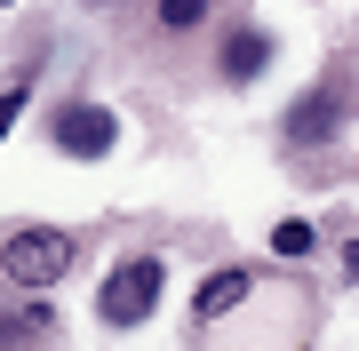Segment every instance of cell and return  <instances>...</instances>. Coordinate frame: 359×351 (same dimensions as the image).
<instances>
[{
    "label": "cell",
    "instance_id": "obj_1",
    "mask_svg": "<svg viewBox=\"0 0 359 351\" xmlns=\"http://www.w3.org/2000/svg\"><path fill=\"white\" fill-rule=\"evenodd\" d=\"M160 287H168L160 256H120L112 272H104V287H96V319L104 327H144L152 303H160Z\"/></svg>",
    "mask_w": 359,
    "mask_h": 351
},
{
    "label": "cell",
    "instance_id": "obj_2",
    "mask_svg": "<svg viewBox=\"0 0 359 351\" xmlns=\"http://www.w3.org/2000/svg\"><path fill=\"white\" fill-rule=\"evenodd\" d=\"M0 263H8L16 287H56L72 272V232H48V223H25L8 247H0Z\"/></svg>",
    "mask_w": 359,
    "mask_h": 351
},
{
    "label": "cell",
    "instance_id": "obj_3",
    "mask_svg": "<svg viewBox=\"0 0 359 351\" xmlns=\"http://www.w3.org/2000/svg\"><path fill=\"white\" fill-rule=\"evenodd\" d=\"M112 144H120V120L104 104H65L56 112V152L65 160H104Z\"/></svg>",
    "mask_w": 359,
    "mask_h": 351
},
{
    "label": "cell",
    "instance_id": "obj_4",
    "mask_svg": "<svg viewBox=\"0 0 359 351\" xmlns=\"http://www.w3.org/2000/svg\"><path fill=\"white\" fill-rule=\"evenodd\" d=\"M335 128H344V88H311L304 104L287 112V136L295 144H327Z\"/></svg>",
    "mask_w": 359,
    "mask_h": 351
},
{
    "label": "cell",
    "instance_id": "obj_5",
    "mask_svg": "<svg viewBox=\"0 0 359 351\" xmlns=\"http://www.w3.org/2000/svg\"><path fill=\"white\" fill-rule=\"evenodd\" d=\"M248 287H256L248 272H208V280H200V296H192V319H200V327H208V319H224L231 303H248Z\"/></svg>",
    "mask_w": 359,
    "mask_h": 351
},
{
    "label": "cell",
    "instance_id": "obj_6",
    "mask_svg": "<svg viewBox=\"0 0 359 351\" xmlns=\"http://www.w3.org/2000/svg\"><path fill=\"white\" fill-rule=\"evenodd\" d=\"M264 64H271V40H264L256 25H240V32L224 40V80H256Z\"/></svg>",
    "mask_w": 359,
    "mask_h": 351
},
{
    "label": "cell",
    "instance_id": "obj_7",
    "mask_svg": "<svg viewBox=\"0 0 359 351\" xmlns=\"http://www.w3.org/2000/svg\"><path fill=\"white\" fill-rule=\"evenodd\" d=\"M48 327H56V312L40 303V312H16V319H0V343H40Z\"/></svg>",
    "mask_w": 359,
    "mask_h": 351
},
{
    "label": "cell",
    "instance_id": "obj_8",
    "mask_svg": "<svg viewBox=\"0 0 359 351\" xmlns=\"http://www.w3.org/2000/svg\"><path fill=\"white\" fill-rule=\"evenodd\" d=\"M271 256H311V223H304V216L271 223Z\"/></svg>",
    "mask_w": 359,
    "mask_h": 351
},
{
    "label": "cell",
    "instance_id": "obj_9",
    "mask_svg": "<svg viewBox=\"0 0 359 351\" xmlns=\"http://www.w3.org/2000/svg\"><path fill=\"white\" fill-rule=\"evenodd\" d=\"M200 16H208V0H160V25H176V32L200 25Z\"/></svg>",
    "mask_w": 359,
    "mask_h": 351
},
{
    "label": "cell",
    "instance_id": "obj_10",
    "mask_svg": "<svg viewBox=\"0 0 359 351\" xmlns=\"http://www.w3.org/2000/svg\"><path fill=\"white\" fill-rule=\"evenodd\" d=\"M25 96H32V88H25V80H16V88H0V136H8V128H16V112H25Z\"/></svg>",
    "mask_w": 359,
    "mask_h": 351
},
{
    "label": "cell",
    "instance_id": "obj_11",
    "mask_svg": "<svg viewBox=\"0 0 359 351\" xmlns=\"http://www.w3.org/2000/svg\"><path fill=\"white\" fill-rule=\"evenodd\" d=\"M344 280H359V240H351V247H344Z\"/></svg>",
    "mask_w": 359,
    "mask_h": 351
}]
</instances>
